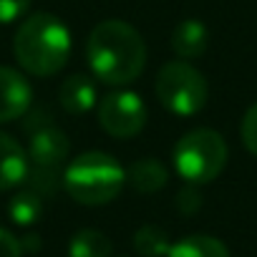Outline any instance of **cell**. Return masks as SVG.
Instances as JSON below:
<instances>
[{"instance_id": "obj_1", "label": "cell", "mask_w": 257, "mask_h": 257, "mask_svg": "<svg viewBox=\"0 0 257 257\" xmlns=\"http://www.w3.org/2000/svg\"><path fill=\"white\" fill-rule=\"evenodd\" d=\"M86 61L96 81L106 86H128L147 66V43L126 21L108 18L93 26L86 41Z\"/></svg>"}, {"instance_id": "obj_2", "label": "cell", "mask_w": 257, "mask_h": 257, "mask_svg": "<svg viewBox=\"0 0 257 257\" xmlns=\"http://www.w3.org/2000/svg\"><path fill=\"white\" fill-rule=\"evenodd\" d=\"M71 31L53 13H36L21 23L13 41L18 66L31 76H56L71 58Z\"/></svg>"}, {"instance_id": "obj_3", "label": "cell", "mask_w": 257, "mask_h": 257, "mask_svg": "<svg viewBox=\"0 0 257 257\" xmlns=\"http://www.w3.org/2000/svg\"><path fill=\"white\" fill-rule=\"evenodd\" d=\"M126 184V169L106 152H83L63 169V189L86 207L113 202Z\"/></svg>"}, {"instance_id": "obj_4", "label": "cell", "mask_w": 257, "mask_h": 257, "mask_svg": "<svg viewBox=\"0 0 257 257\" xmlns=\"http://www.w3.org/2000/svg\"><path fill=\"white\" fill-rule=\"evenodd\" d=\"M227 142L214 128H192L187 132L172 152L177 174L187 184H209L227 167Z\"/></svg>"}, {"instance_id": "obj_5", "label": "cell", "mask_w": 257, "mask_h": 257, "mask_svg": "<svg viewBox=\"0 0 257 257\" xmlns=\"http://www.w3.org/2000/svg\"><path fill=\"white\" fill-rule=\"evenodd\" d=\"M28 189L38 192L41 197L56 194V189L63 184V169L71 154V142L66 132H61L53 123H41L31 132L28 144Z\"/></svg>"}, {"instance_id": "obj_6", "label": "cell", "mask_w": 257, "mask_h": 257, "mask_svg": "<svg viewBox=\"0 0 257 257\" xmlns=\"http://www.w3.org/2000/svg\"><path fill=\"white\" fill-rule=\"evenodd\" d=\"M159 103L174 116H194L207 106V78L189 61H169L159 68L154 81Z\"/></svg>"}, {"instance_id": "obj_7", "label": "cell", "mask_w": 257, "mask_h": 257, "mask_svg": "<svg viewBox=\"0 0 257 257\" xmlns=\"http://www.w3.org/2000/svg\"><path fill=\"white\" fill-rule=\"evenodd\" d=\"M98 126L113 139H132L147 126V103L139 93L116 88L98 101Z\"/></svg>"}, {"instance_id": "obj_8", "label": "cell", "mask_w": 257, "mask_h": 257, "mask_svg": "<svg viewBox=\"0 0 257 257\" xmlns=\"http://www.w3.org/2000/svg\"><path fill=\"white\" fill-rule=\"evenodd\" d=\"M31 103L33 88L28 78L11 66H0V123H11L26 116Z\"/></svg>"}, {"instance_id": "obj_9", "label": "cell", "mask_w": 257, "mask_h": 257, "mask_svg": "<svg viewBox=\"0 0 257 257\" xmlns=\"http://www.w3.org/2000/svg\"><path fill=\"white\" fill-rule=\"evenodd\" d=\"M28 167L31 164H28L26 147L16 137L0 132V192H8V189L26 184Z\"/></svg>"}, {"instance_id": "obj_10", "label": "cell", "mask_w": 257, "mask_h": 257, "mask_svg": "<svg viewBox=\"0 0 257 257\" xmlns=\"http://www.w3.org/2000/svg\"><path fill=\"white\" fill-rule=\"evenodd\" d=\"M58 101L61 106L78 116V113H88L96 103H98V96H96V78L86 76V73H73L68 76L61 88H58Z\"/></svg>"}, {"instance_id": "obj_11", "label": "cell", "mask_w": 257, "mask_h": 257, "mask_svg": "<svg viewBox=\"0 0 257 257\" xmlns=\"http://www.w3.org/2000/svg\"><path fill=\"white\" fill-rule=\"evenodd\" d=\"M207 43H209L207 26L197 18H187V21L177 23V28L172 31V48L182 61H194V58L204 56Z\"/></svg>"}, {"instance_id": "obj_12", "label": "cell", "mask_w": 257, "mask_h": 257, "mask_svg": "<svg viewBox=\"0 0 257 257\" xmlns=\"http://www.w3.org/2000/svg\"><path fill=\"white\" fill-rule=\"evenodd\" d=\"M169 182V172L159 159H139L126 169V184H132L134 192L142 194H154L162 187H167Z\"/></svg>"}, {"instance_id": "obj_13", "label": "cell", "mask_w": 257, "mask_h": 257, "mask_svg": "<svg viewBox=\"0 0 257 257\" xmlns=\"http://www.w3.org/2000/svg\"><path fill=\"white\" fill-rule=\"evenodd\" d=\"M167 257H229V249L212 234H189L174 242Z\"/></svg>"}, {"instance_id": "obj_14", "label": "cell", "mask_w": 257, "mask_h": 257, "mask_svg": "<svg viewBox=\"0 0 257 257\" xmlns=\"http://www.w3.org/2000/svg\"><path fill=\"white\" fill-rule=\"evenodd\" d=\"M8 214L18 227H33L43 217V197L33 189H21L8 204Z\"/></svg>"}, {"instance_id": "obj_15", "label": "cell", "mask_w": 257, "mask_h": 257, "mask_svg": "<svg viewBox=\"0 0 257 257\" xmlns=\"http://www.w3.org/2000/svg\"><path fill=\"white\" fill-rule=\"evenodd\" d=\"M113 244L98 229H81L68 242V257H111Z\"/></svg>"}, {"instance_id": "obj_16", "label": "cell", "mask_w": 257, "mask_h": 257, "mask_svg": "<svg viewBox=\"0 0 257 257\" xmlns=\"http://www.w3.org/2000/svg\"><path fill=\"white\" fill-rule=\"evenodd\" d=\"M134 249L142 257H167L172 242L167 229H162L159 224H144L134 232Z\"/></svg>"}, {"instance_id": "obj_17", "label": "cell", "mask_w": 257, "mask_h": 257, "mask_svg": "<svg viewBox=\"0 0 257 257\" xmlns=\"http://www.w3.org/2000/svg\"><path fill=\"white\" fill-rule=\"evenodd\" d=\"M239 137H242V144L244 149L257 157V101L244 111L242 116V123H239Z\"/></svg>"}, {"instance_id": "obj_18", "label": "cell", "mask_w": 257, "mask_h": 257, "mask_svg": "<svg viewBox=\"0 0 257 257\" xmlns=\"http://www.w3.org/2000/svg\"><path fill=\"white\" fill-rule=\"evenodd\" d=\"M31 8V0H0V23L11 26L21 21Z\"/></svg>"}, {"instance_id": "obj_19", "label": "cell", "mask_w": 257, "mask_h": 257, "mask_svg": "<svg viewBox=\"0 0 257 257\" xmlns=\"http://www.w3.org/2000/svg\"><path fill=\"white\" fill-rule=\"evenodd\" d=\"M199 207H202V194L197 192V187L194 184L182 187L177 194V209L182 214H194V212H199Z\"/></svg>"}, {"instance_id": "obj_20", "label": "cell", "mask_w": 257, "mask_h": 257, "mask_svg": "<svg viewBox=\"0 0 257 257\" xmlns=\"http://www.w3.org/2000/svg\"><path fill=\"white\" fill-rule=\"evenodd\" d=\"M0 257H23L21 239L3 227H0Z\"/></svg>"}, {"instance_id": "obj_21", "label": "cell", "mask_w": 257, "mask_h": 257, "mask_svg": "<svg viewBox=\"0 0 257 257\" xmlns=\"http://www.w3.org/2000/svg\"><path fill=\"white\" fill-rule=\"evenodd\" d=\"M21 247H23V249H26V247H28V249H38V247H41V239H38L36 234H31V237L21 239Z\"/></svg>"}]
</instances>
